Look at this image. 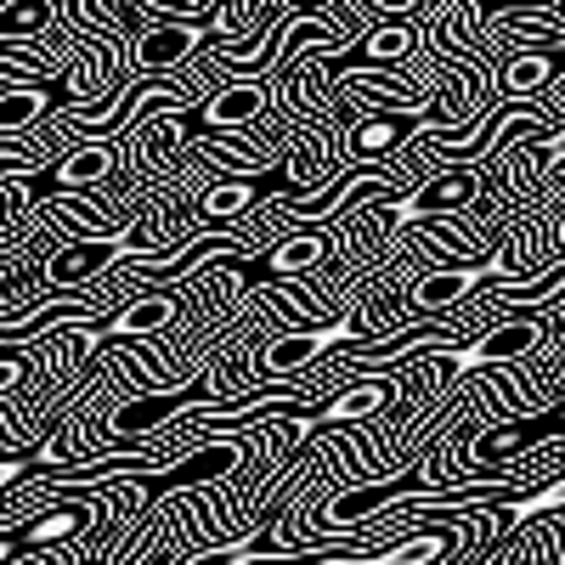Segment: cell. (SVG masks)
<instances>
[{
    "label": "cell",
    "mask_w": 565,
    "mask_h": 565,
    "mask_svg": "<svg viewBox=\"0 0 565 565\" xmlns=\"http://www.w3.org/2000/svg\"><path fill=\"white\" fill-rule=\"evenodd\" d=\"M164 255L159 244H141V238H108V232H74V238L45 260V277H52V289H79L90 282L97 271L119 266V260H153Z\"/></svg>",
    "instance_id": "obj_1"
},
{
    "label": "cell",
    "mask_w": 565,
    "mask_h": 565,
    "mask_svg": "<svg viewBox=\"0 0 565 565\" xmlns=\"http://www.w3.org/2000/svg\"><path fill=\"white\" fill-rule=\"evenodd\" d=\"M210 45L204 23H148L130 40V68L136 74H181Z\"/></svg>",
    "instance_id": "obj_2"
},
{
    "label": "cell",
    "mask_w": 565,
    "mask_h": 565,
    "mask_svg": "<svg viewBox=\"0 0 565 565\" xmlns=\"http://www.w3.org/2000/svg\"><path fill=\"white\" fill-rule=\"evenodd\" d=\"M532 345H537V328L521 317V322L481 328V340H476V345H430L424 356L447 362L452 373H476V367H503V362H514V356H526Z\"/></svg>",
    "instance_id": "obj_3"
},
{
    "label": "cell",
    "mask_w": 565,
    "mask_h": 565,
    "mask_svg": "<svg viewBox=\"0 0 565 565\" xmlns=\"http://www.w3.org/2000/svg\"><path fill=\"white\" fill-rule=\"evenodd\" d=\"M199 114L210 130H255L271 114V85L266 79H226L221 90H210L199 103Z\"/></svg>",
    "instance_id": "obj_4"
},
{
    "label": "cell",
    "mask_w": 565,
    "mask_h": 565,
    "mask_svg": "<svg viewBox=\"0 0 565 565\" xmlns=\"http://www.w3.org/2000/svg\"><path fill=\"white\" fill-rule=\"evenodd\" d=\"M85 526H90V509L85 503H57V509L34 514V521L0 532V548H7V554H45V548H57L63 537H79Z\"/></svg>",
    "instance_id": "obj_5"
},
{
    "label": "cell",
    "mask_w": 565,
    "mask_h": 565,
    "mask_svg": "<svg viewBox=\"0 0 565 565\" xmlns=\"http://www.w3.org/2000/svg\"><path fill=\"white\" fill-rule=\"evenodd\" d=\"M334 340H362V328L356 322H322V328H300V334L289 340H277L266 351V373H271V385H282V373H295V367H311Z\"/></svg>",
    "instance_id": "obj_6"
},
{
    "label": "cell",
    "mask_w": 565,
    "mask_h": 565,
    "mask_svg": "<svg viewBox=\"0 0 565 565\" xmlns=\"http://www.w3.org/2000/svg\"><path fill=\"white\" fill-rule=\"evenodd\" d=\"M487 509H498V521H503V526H526V521H537V514L565 509V476H554V481L537 487V492H503V487H492Z\"/></svg>",
    "instance_id": "obj_7"
},
{
    "label": "cell",
    "mask_w": 565,
    "mask_h": 565,
    "mask_svg": "<svg viewBox=\"0 0 565 565\" xmlns=\"http://www.w3.org/2000/svg\"><path fill=\"white\" fill-rule=\"evenodd\" d=\"M57 29V0H0V40H45Z\"/></svg>",
    "instance_id": "obj_8"
},
{
    "label": "cell",
    "mask_w": 565,
    "mask_h": 565,
    "mask_svg": "<svg viewBox=\"0 0 565 565\" xmlns=\"http://www.w3.org/2000/svg\"><path fill=\"white\" fill-rule=\"evenodd\" d=\"M322 255H328V238H322V232H300V238H282V244L266 255V282H289L295 271L317 266Z\"/></svg>",
    "instance_id": "obj_9"
},
{
    "label": "cell",
    "mask_w": 565,
    "mask_h": 565,
    "mask_svg": "<svg viewBox=\"0 0 565 565\" xmlns=\"http://www.w3.org/2000/svg\"><path fill=\"white\" fill-rule=\"evenodd\" d=\"M63 452H57V441H45V447H29V452H12V458H0V492H12V487H23V481H34V476H63Z\"/></svg>",
    "instance_id": "obj_10"
},
{
    "label": "cell",
    "mask_w": 565,
    "mask_h": 565,
    "mask_svg": "<svg viewBox=\"0 0 565 565\" xmlns=\"http://www.w3.org/2000/svg\"><path fill=\"white\" fill-rule=\"evenodd\" d=\"M260 193H255V181H244V175H221L210 193H204V215L210 221H226V215H238V210H249Z\"/></svg>",
    "instance_id": "obj_11"
},
{
    "label": "cell",
    "mask_w": 565,
    "mask_h": 565,
    "mask_svg": "<svg viewBox=\"0 0 565 565\" xmlns=\"http://www.w3.org/2000/svg\"><path fill=\"white\" fill-rule=\"evenodd\" d=\"M170 317H175V300H141L125 317H114V334H153V328H164Z\"/></svg>",
    "instance_id": "obj_12"
},
{
    "label": "cell",
    "mask_w": 565,
    "mask_h": 565,
    "mask_svg": "<svg viewBox=\"0 0 565 565\" xmlns=\"http://www.w3.org/2000/svg\"><path fill=\"white\" fill-rule=\"evenodd\" d=\"M23 373H29V367H23L18 356H0V391H12V385H23Z\"/></svg>",
    "instance_id": "obj_13"
},
{
    "label": "cell",
    "mask_w": 565,
    "mask_h": 565,
    "mask_svg": "<svg viewBox=\"0 0 565 565\" xmlns=\"http://www.w3.org/2000/svg\"><path fill=\"white\" fill-rule=\"evenodd\" d=\"M334 0H282V12H328Z\"/></svg>",
    "instance_id": "obj_14"
},
{
    "label": "cell",
    "mask_w": 565,
    "mask_h": 565,
    "mask_svg": "<svg viewBox=\"0 0 565 565\" xmlns=\"http://www.w3.org/2000/svg\"><path fill=\"white\" fill-rule=\"evenodd\" d=\"M498 7H532V12H543V7H565V0H498Z\"/></svg>",
    "instance_id": "obj_15"
}]
</instances>
